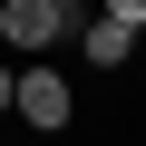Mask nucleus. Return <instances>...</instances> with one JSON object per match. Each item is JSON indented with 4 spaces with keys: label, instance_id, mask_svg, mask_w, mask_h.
<instances>
[{
    "label": "nucleus",
    "instance_id": "obj_1",
    "mask_svg": "<svg viewBox=\"0 0 146 146\" xmlns=\"http://www.w3.org/2000/svg\"><path fill=\"white\" fill-rule=\"evenodd\" d=\"M0 39H10V58H20V68H29V58H49L58 39L78 49V29H68L58 0H0Z\"/></svg>",
    "mask_w": 146,
    "mask_h": 146
},
{
    "label": "nucleus",
    "instance_id": "obj_2",
    "mask_svg": "<svg viewBox=\"0 0 146 146\" xmlns=\"http://www.w3.org/2000/svg\"><path fill=\"white\" fill-rule=\"evenodd\" d=\"M20 117H29V136H68L78 88L58 78V58H29V68H20Z\"/></svg>",
    "mask_w": 146,
    "mask_h": 146
},
{
    "label": "nucleus",
    "instance_id": "obj_3",
    "mask_svg": "<svg viewBox=\"0 0 146 146\" xmlns=\"http://www.w3.org/2000/svg\"><path fill=\"white\" fill-rule=\"evenodd\" d=\"M78 58H88V68H98V78H117V68H127V58H136V29H127V20H107V10H98V20H88V29H78Z\"/></svg>",
    "mask_w": 146,
    "mask_h": 146
},
{
    "label": "nucleus",
    "instance_id": "obj_4",
    "mask_svg": "<svg viewBox=\"0 0 146 146\" xmlns=\"http://www.w3.org/2000/svg\"><path fill=\"white\" fill-rule=\"evenodd\" d=\"M0 117H20V58H0Z\"/></svg>",
    "mask_w": 146,
    "mask_h": 146
},
{
    "label": "nucleus",
    "instance_id": "obj_5",
    "mask_svg": "<svg viewBox=\"0 0 146 146\" xmlns=\"http://www.w3.org/2000/svg\"><path fill=\"white\" fill-rule=\"evenodd\" d=\"M107 20H127V29L146 39V0H107Z\"/></svg>",
    "mask_w": 146,
    "mask_h": 146
},
{
    "label": "nucleus",
    "instance_id": "obj_6",
    "mask_svg": "<svg viewBox=\"0 0 146 146\" xmlns=\"http://www.w3.org/2000/svg\"><path fill=\"white\" fill-rule=\"evenodd\" d=\"M58 10H68V29H88V20L107 10V0H58Z\"/></svg>",
    "mask_w": 146,
    "mask_h": 146
},
{
    "label": "nucleus",
    "instance_id": "obj_7",
    "mask_svg": "<svg viewBox=\"0 0 146 146\" xmlns=\"http://www.w3.org/2000/svg\"><path fill=\"white\" fill-rule=\"evenodd\" d=\"M0 146H10V136H0Z\"/></svg>",
    "mask_w": 146,
    "mask_h": 146
}]
</instances>
